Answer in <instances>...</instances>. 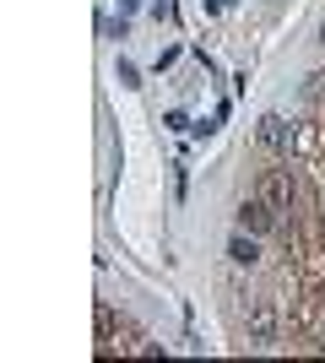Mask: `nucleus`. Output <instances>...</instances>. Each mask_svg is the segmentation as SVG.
<instances>
[{"label":"nucleus","mask_w":325,"mask_h":363,"mask_svg":"<svg viewBox=\"0 0 325 363\" xmlns=\"http://www.w3.org/2000/svg\"><path fill=\"white\" fill-rule=\"evenodd\" d=\"M114 352H147V358H157L163 347H152L130 320H120L108 303H98V358H114Z\"/></svg>","instance_id":"obj_1"},{"label":"nucleus","mask_w":325,"mask_h":363,"mask_svg":"<svg viewBox=\"0 0 325 363\" xmlns=\"http://www.w3.org/2000/svg\"><path fill=\"white\" fill-rule=\"evenodd\" d=\"M261 196L277 206V212H293V201H304V184H298V174L293 168H271L261 179Z\"/></svg>","instance_id":"obj_2"},{"label":"nucleus","mask_w":325,"mask_h":363,"mask_svg":"<svg viewBox=\"0 0 325 363\" xmlns=\"http://www.w3.org/2000/svg\"><path fill=\"white\" fill-rule=\"evenodd\" d=\"M239 228H244V233H277V228H282V212H277L266 196H249L244 206H239Z\"/></svg>","instance_id":"obj_3"},{"label":"nucleus","mask_w":325,"mask_h":363,"mask_svg":"<svg viewBox=\"0 0 325 363\" xmlns=\"http://www.w3.org/2000/svg\"><path fill=\"white\" fill-rule=\"evenodd\" d=\"M244 336H249V347H271L277 342V309L266 298L249 303V315H244Z\"/></svg>","instance_id":"obj_4"},{"label":"nucleus","mask_w":325,"mask_h":363,"mask_svg":"<svg viewBox=\"0 0 325 363\" xmlns=\"http://www.w3.org/2000/svg\"><path fill=\"white\" fill-rule=\"evenodd\" d=\"M255 136H261V147H271V152H293L298 147V125H287L282 114H266Z\"/></svg>","instance_id":"obj_5"},{"label":"nucleus","mask_w":325,"mask_h":363,"mask_svg":"<svg viewBox=\"0 0 325 363\" xmlns=\"http://www.w3.org/2000/svg\"><path fill=\"white\" fill-rule=\"evenodd\" d=\"M228 260L233 266H255V260H261V244L249 239V233H233L228 239Z\"/></svg>","instance_id":"obj_6"},{"label":"nucleus","mask_w":325,"mask_h":363,"mask_svg":"<svg viewBox=\"0 0 325 363\" xmlns=\"http://www.w3.org/2000/svg\"><path fill=\"white\" fill-rule=\"evenodd\" d=\"M120 82H125V87H141V76H136V65H130V60H120Z\"/></svg>","instance_id":"obj_7"},{"label":"nucleus","mask_w":325,"mask_h":363,"mask_svg":"<svg viewBox=\"0 0 325 363\" xmlns=\"http://www.w3.org/2000/svg\"><path fill=\"white\" fill-rule=\"evenodd\" d=\"M233 0H206V11H228Z\"/></svg>","instance_id":"obj_8"},{"label":"nucleus","mask_w":325,"mask_h":363,"mask_svg":"<svg viewBox=\"0 0 325 363\" xmlns=\"http://www.w3.org/2000/svg\"><path fill=\"white\" fill-rule=\"evenodd\" d=\"M136 6H141V0H120V11H125V16H130V11H136Z\"/></svg>","instance_id":"obj_9"},{"label":"nucleus","mask_w":325,"mask_h":363,"mask_svg":"<svg viewBox=\"0 0 325 363\" xmlns=\"http://www.w3.org/2000/svg\"><path fill=\"white\" fill-rule=\"evenodd\" d=\"M320 44H325V28H320Z\"/></svg>","instance_id":"obj_10"}]
</instances>
